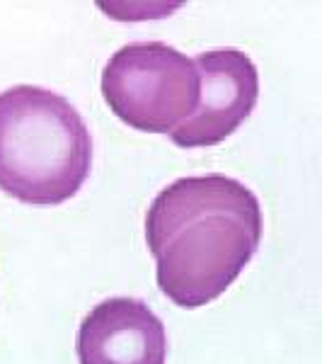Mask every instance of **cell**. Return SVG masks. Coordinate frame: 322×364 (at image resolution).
<instances>
[{
    "label": "cell",
    "instance_id": "cell-1",
    "mask_svg": "<svg viewBox=\"0 0 322 364\" xmlns=\"http://www.w3.org/2000/svg\"><path fill=\"white\" fill-rule=\"evenodd\" d=\"M260 199L226 175L179 178L153 199L145 240L157 287L182 309L206 306L250 265L262 243Z\"/></svg>",
    "mask_w": 322,
    "mask_h": 364
},
{
    "label": "cell",
    "instance_id": "cell-2",
    "mask_svg": "<svg viewBox=\"0 0 322 364\" xmlns=\"http://www.w3.org/2000/svg\"><path fill=\"white\" fill-rule=\"evenodd\" d=\"M92 166V136L63 95L37 85L0 92V190L34 207L78 195Z\"/></svg>",
    "mask_w": 322,
    "mask_h": 364
},
{
    "label": "cell",
    "instance_id": "cell-3",
    "mask_svg": "<svg viewBox=\"0 0 322 364\" xmlns=\"http://www.w3.org/2000/svg\"><path fill=\"white\" fill-rule=\"evenodd\" d=\"M102 95L124 124L170 134L194 112L199 75L194 61L165 42L121 46L102 70Z\"/></svg>",
    "mask_w": 322,
    "mask_h": 364
},
{
    "label": "cell",
    "instance_id": "cell-4",
    "mask_svg": "<svg viewBox=\"0 0 322 364\" xmlns=\"http://www.w3.org/2000/svg\"><path fill=\"white\" fill-rule=\"evenodd\" d=\"M199 75L196 107L170 139L182 149H206L226 141L252 114L260 100V73L238 49L204 51L194 58Z\"/></svg>",
    "mask_w": 322,
    "mask_h": 364
},
{
    "label": "cell",
    "instance_id": "cell-5",
    "mask_svg": "<svg viewBox=\"0 0 322 364\" xmlns=\"http://www.w3.org/2000/svg\"><path fill=\"white\" fill-rule=\"evenodd\" d=\"M78 360L80 364H165V326L140 299L112 296L80 323Z\"/></svg>",
    "mask_w": 322,
    "mask_h": 364
}]
</instances>
